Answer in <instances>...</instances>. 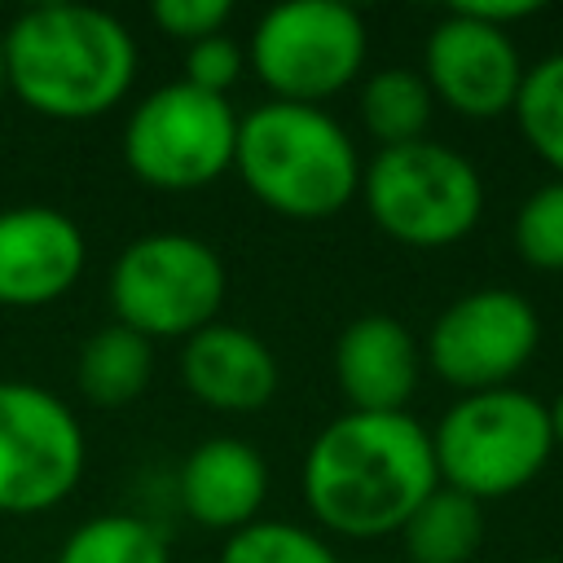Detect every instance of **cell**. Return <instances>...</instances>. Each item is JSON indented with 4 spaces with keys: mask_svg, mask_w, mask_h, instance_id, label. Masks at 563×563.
I'll return each instance as SVG.
<instances>
[{
    "mask_svg": "<svg viewBox=\"0 0 563 563\" xmlns=\"http://www.w3.org/2000/svg\"><path fill=\"white\" fill-rule=\"evenodd\" d=\"M53 563H172L167 541L136 515H92L57 550Z\"/></svg>",
    "mask_w": 563,
    "mask_h": 563,
    "instance_id": "obj_19",
    "label": "cell"
},
{
    "mask_svg": "<svg viewBox=\"0 0 563 563\" xmlns=\"http://www.w3.org/2000/svg\"><path fill=\"white\" fill-rule=\"evenodd\" d=\"M515 251L537 273H563V180H545L519 202Z\"/></svg>",
    "mask_w": 563,
    "mask_h": 563,
    "instance_id": "obj_22",
    "label": "cell"
},
{
    "mask_svg": "<svg viewBox=\"0 0 563 563\" xmlns=\"http://www.w3.org/2000/svg\"><path fill=\"white\" fill-rule=\"evenodd\" d=\"M308 515L352 541L400 532L427 493L440 488L431 431L405 413H339L303 453Z\"/></svg>",
    "mask_w": 563,
    "mask_h": 563,
    "instance_id": "obj_1",
    "label": "cell"
},
{
    "mask_svg": "<svg viewBox=\"0 0 563 563\" xmlns=\"http://www.w3.org/2000/svg\"><path fill=\"white\" fill-rule=\"evenodd\" d=\"M409 563H471L484 545V506L457 488H435L400 528Z\"/></svg>",
    "mask_w": 563,
    "mask_h": 563,
    "instance_id": "obj_17",
    "label": "cell"
},
{
    "mask_svg": "<svg viewBox=\"0 0 563 563\" xmlns=\"http://www.w3.org/2000/svg\"><path fill=\"white\" fill-rule=\"evenodd\" d=\"M246 70V48L233 44L224 31L220 35H207L198 44H185V84L202 88V92H216L224 97Z\"/></svg>",
    "mask_w": 563,
    "mask_h": 563,
    "instance_id": "obj_23",
    "label": "cell"
},
{
    "mask_svg": "<svg viewBox=\"0 0 563 563\" xmlns=\"http://www.w3.org/2000/svg\"><path fill=\"white\" fill-rule=\"evenodd\" d=\"M180 383L185 391L216 413H255L277 396L282 369L273 347L229 321H211L180 343Z\"/></svg>",
    "mask_w": 563,
    "mask_h": 563,
    "instance_id": "obj_14",
    "label": "cell"
},
{
    "mask_svg": "<svg viewBox=\"0 0 563 563\" xmlns=\"http://www.w3.org/2000/svg\"><path fill=\"white\" fill-rule=\"evenodd\" d=\"M9 92L40 119L88 123L110 114L136 84V40L110 13L92 4H35L22 9L4 35Z\"/></svg>",
    "mask_w": 563,
    "mask_h": 563,
    "instance_id": "obj_2",
    "label": "cell"
},
{
    "mask_svg": "<svg viewBox=\"0 0 563 563\" xmlns=\"http://www.w3.org/2000/svg\"><path fill=\"white\" fill-rule=\"evenodd\" d=\"M4 92H9V79H4V48H0V101H4Z\"/></svg>",
    "mask_w": 563,
    "mask_h": 563,
    "instance_id": "obj_27",
    "label": "cell"
},
{
    "mask_svg": "<svg viewBox=\"0 0 563 563\" xmlns=\"http://www.w3.org/2000/svg\"><path fill=\"white\" fill-rule=\"evenodd\" d=\"M334 383L356 413H405L418 391L422 347L387 312H365L334 339Z\"/></svg>",
    "mask_w": 563,
    "mask_h": 563,
    "instance_id": "obj_13",
    "label": "cell"
},
{
    "mask_svg": "<svg viewBox=\"0 0 563 563\" xmlns=\"http://www.w3.org/2000/svg\"><path fill=\"white\" fill-rule=\"evenodd\" d=\"M528 563H563V559H528Z\"/></svg>",
    "mask_w": 563,
    "mask_h": 563,
    "instance_id": "obj_28",
    "label": "cell"
},
{
    "mask_svg": "<svg viewBox=\"0 0 563 563\" xmlns=\"http://www.w3.org/2000/svg\"><path fill=\"white\" fill-rule=\"evenodd\" d=\"M150 18L163 35H172L180 44H198V40L224 31V22L233 18V4L229 0H154Z\"/></svg>",
    "mask_w": 563,
    "mask_h": 563,
    "instance_id": "obj_24",
    "label": "cell"
},
{
    "mask_svg": "<svg viewBox=\"0 0 563 563\" xmlns=\"http://www.w3.org/2000/svg\"><path fill=\"white\" fill-rule=\"evenodd\" d=\"M422 79L440 106L484 123L515 110V97L523 84V57L506 31L449 9L427 31Z\"/></svg>",
    "mask_w": 563,
    "mask_h": 563,
    "instance_id": "obj_11",
    "label": "cell"
},
{
    "mask_svg": "<svg viewBox=\"0 0 563 563\" xmlns=\"http://www.w3.org/2000/svg\"><path fill=\"white\" fill-rule=\"evenodd\" d=\"M369 57L365 18L339 0H290L268 9L246 40V70L268 101L321 106L352 88Z\"/></svg>",
    "mask_w": 563,
    "mask_h": 563,
    "instance_id": "obj_7",
    "label": "cell"
},
{
    "mask_svg": "<svg viewBox=\"0 0 563 563\" xmlns=\"http://www.w3.org/2000/svg\"><path fill=\"white\" fill-rule=\"evenodd\" d=\"M361 198L391 242L418 251L462 242L484 216V180L475 163L427 136L378 150L369 167H361Z\"/></svg>",
    "mask_w": 563,
    "mask_h": 563,
    "instance_id": "obj_6",
    "label": "cell"
},
{
    "mask_svg": "<svg viewBox=\"0 0 563 563\" xmlns=\"http://www.w3.org/2000/svg\"><path fill=\"white\" fill-rule=\"evenodd\" d=\"M510 114H515L528 150L545 167H554L563 180V48L523 66V84H519Z\"/></svg>",
    "mask_w": 563,
    "mask_h": 563,
    "instance_id": "obj_20",
    "label": "cell"
},
{
    "mask_svg": "<svg viewBox=\"0 0 563 563\" xmlns=\"http://www.w3.org/2000/svg\"><path fill=\"white\" fill-rule=\"evenodd\" d=\"M216 563H339L330 541L286 519H255L224 537Z\"/></svg>",
    "mask_w": 563,
    "mask_h": 563,
    "instance_id": "obj_21",
    "label": "cell"
},
{
    "mask_svg": "<svg viewBox=\"0 0 563 563\" xmlns=\"http://www.w3.org/2000/svg\"><path fill=\"white\" fill-rule=\"evenodd\" d=\"M431 453L444 488L471 501H497L528 488L554 457L550 413L532 391L497 387L457 396L431 427Z\"/></svg>",
    "mask_w": 563,
    "mask_h": 563,
    "instance_id": "obj_4",
    "label": "cell"
},
{
    "mask_svg": "<svg viewBox=\"0 0 563 563\" xmlns=\"http://www.w3.org/2000/svg\"><path fill=\"white\" fill-rule=\"evenodd\" d=\"M229 273L211 242L158 229L132 238L106 277V299L119 325L154 339H189L224 308Z\"/></svg>",
    "mask_w": 563,
    "mask_h": 563,
    "instance_id": "obj_5",
    "label": "cell"
},
{
    "mask_svg": "<svg viewBox=\"0 0 563 563\" xmlns=\"http://www.w3.org/2000/svg\"><path fill=\"white\" fill-rule=\"evenodd\" d=\"M453 9L466 13V18H475V22H484V26H497V31H506V35H510L515 22H528V18L541 13L537 0H462V4H453Z\"/></svg>",
    "mask_w": 563,
    "mask_h": 563,
    "instance_id": "obj_25",
    "label": "cell"
},
{
    "mask_svg": "<svg viewBox=\"0 0 563 563\" xmlns=\"http://www.w3.org/2000/svg\"><path fill=\"white\" fill-rule=\"evenodd\" d=\"M541 343L537 308L510 286H479L457 295L427 330L422 361L457 396L497 391L519 378Z\"/></svg>",
    "mask_w": 563,
    "mask_h": 563,
    "instance_id": "obj_10",
    "label": "cell"
},
{
    "mask_svg": "<svg viewBox=\"0 0 563 563\" xmlns=\"http://www.w3.org/2000/svg\"><path fill=\"white\" fill-rule=\"evenodd\" d=\"M180 510L211 532H238L260 519L268 497V466L251 440L211 435L194 444L176 475Z\"/></svg>",
    "mask_w": 563,
    "mask_h": 563,
    "instance_id": "obj_15",
    "label": "cell"
},
{
    "mask_svg": "<svg viewBox=\"0 0 563 563\" xmlns=\"http://www.w3.org/2000/svg\"><path fill=\"white\" fill-rule=\"evenodd\" d=\"M233 172L255 202L286 220H330L361 194V154L321 106L264 101L238 119Z\"/></svg>",
    "mask_w": 563,
    "mask_h": 563,
    "instance_id": "obj_3",
    "label": "cell"
},
{
    "mask_svg": "<svg viewBox=\"0 0 563 563\" xmlns=\"http://www.w3.org/2000/svg\"><path fill=\"white\" fill-rule=\"evenodd\" d=\"M88 466L75 409L40 383L0 378V515H44L62 506Z\"/></svg>",
    "mask_w": 563,
    "mask_h": 563,
    "instance_id": "obj_9",
    "label": "cell"
},
{
    "mask_svg": "<svg viewBox=\"0 0 563 563\" xmlns=\"http://www.w3.org/2000/svg\"><path fill=\"white\" fill-rule=\"evenodd\" d=\"M150 378H154V343L145 334L110 321L79 343L75 387L92 405H101V409L132 405L150 387Z\"/></svg>",
    "mask_w": 563,
    "mask_h": 563,
    "instance_id": "obj_16",
    "label": "cell"
},
{
    "mask_svg": "<svg viewBox=\"0 0 563 563\" xmlns=\"http://www.w3.org/2000/svg\"><path fill=\"white\" fill-rule=\"evenodd\" d=\"M545 413H550V440H554V449H563V391L545 405Z\"/></svg>",
    "mask_w": 563,
    "mask_h": 563,
    "instance_id": "obj_26",
    "label": "cell"
},
{
    "mask_svg": "<svg viewBox=\"0 0 563 563\" xmlns=\"http://www.w3.org/2000/svg\"><path fill=\"white\" fill-rule=\"evenodd\" d=\"M431 106H435V97H431L422 70H409V66H383V70L365 75V84L356 92V114H361L365 132L378 141V150L422 141L427 123H431Z\"/></svg>",
    "mask_w": 563,
    "mask_h": 563,
    "instance_id": "obj_18",
    "label": "cell"
},
{
    "mask_svg": "<svg viewBox=\"0 0 563 563\" xmlns=\"http://www.w3.org/2000/svg\"><path fill=\"white\" fill-rule=\"evenodd\" d=\"M238 114L229 97L202 92L185 79L145 92L123 123L128 172L163 194H194L233 167Z\"/></svg>",
    "mask_w": 563,
    "mask_h": 563,
    "instance_id": "obj_8",
    "label": "cell"
},
{
    "mask_svg": "<svg viewBox=\"0 0 563 563\" xmlns=\"http://www.w3.org/2000/svg\"><path fill=\"white\" fill-rule=\"evenodd\" d=\"M84 229L44 202L0 211V308H44L84 277Z\"/></svg>",
    "mask_w": 563,
    "mask_h": 563,
    "instance_id": "obj_12",
    "label": "cell"
}]
</instances>
